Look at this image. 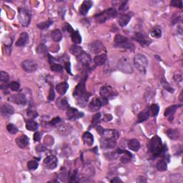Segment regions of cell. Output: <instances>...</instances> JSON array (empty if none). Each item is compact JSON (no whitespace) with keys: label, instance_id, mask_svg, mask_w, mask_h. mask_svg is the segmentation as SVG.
I'll return each mask as SVG.
<instances>
[{"label":"cell","instance_id":"obj_1","mask_svg":"<svg viewBox=\"0 0 183 183\" xmlns=\"http://www.w3.org/2000/svg\"><path fill=\"white\" fill-rule=\"evenodd\" d=\"M163 150V144L159 136L155 135L149 143V150L154 157L160 156Z\"/></svg>","mask_w":183,"mask_h":183},{"label":"cell","instance_id":"obj_2","mask_svg":"<svg viewBox=\"0 0 183 183\" xmlns=\"http://www.w3.org/2000/svg\"><path fill=\"white\" fill-rule=\"evenodd\" d=\"M114 47L122 49H127L132 51L135 50V45L128 37L118 34L114 37Z\"/></svg>","mask_w":183,"mask_h":183},{"label":"cell","instance_id":"obj_3","mask_svg":"<svg viewBox=\"0 0 183 183\" xmlns=\"http://www.w3.org/2000/svg\"><path fill=\"white\" fill-rule=\"evenodd\" d=\"M117 16H118V11L116 10V9L109 8L101 12V13L96 14L94 16V19L97 22L102 24L105 22L108 19L115 17Z\"/></svg>","mask_w":183,"mask_h":183},{"label":"cell","instance_id":"obj_4","mask_svg":"<svg viewBox=\"0 0 183 183\" xmlns=\"http://www.w3.org/2000/svg\"><path fill=\"white\" fill-rule=\"evenodd\" d=\"M134 65L139 71L142 74H145L148 66V60L145 55L137 54L134 58Z\"/></svg>","mask_w":183,"mask_h":183},{"label":"cell","instance_id":"obj_5","mask_svg":"<svg viewBox=\"0 0 183 183\" xmlns=\"http://www.w3.org/2000/svg\"><path fill=\"white\" fill-rule=\"evenodd\" d=\"M118 68L121 72L126 74H132L134 72L133 65L130 60L127 57H122L118 63Z\"/></svg>","mask_w":183,"mask_h":183},{"label":"cell","instance_id":"obj_6","mask_svg":"<svg viewBox=\"0 0 183 183\" xmlns=\"http://www.w3.org/2000/svg\"><path fill=\"white\" fill-rule=\"evenodd\" d=\"M97 132L100 135L102 138L111 139V140H117L119 137V132L114 130H104L100 126H97Z\"/></svg>","mask_w":183,"mask_h":183},{"label":"cell","instance_id":"obj_7","mask_svg":"<svg viewBox=\"0 0 183 183\" xmlns=\"http://www.w3.org/2000/svg\"><path fill=\"white\" fill-rule=\"evenodd\" d=\"M18 19L19 22L23 26H28L31 20L30 12L25 8H19Z\"/></svg>","mask_w":183,"mask_h":183},{"label":"cell","instance_id":"obj_8","mask_svg":"<svg viewBox=\"0 0 183 183\" xmlns=\"http://www.w3.org/2000/svg\"><path fill=\"white\" fill-rule=\"evenodd\" d=\"M100 96L102 97V99H104V100L108 102L109 99L113 98L115 96L118 95L117 92L114 90L111 86H104L100 89Z\"/></svg>","mask_w":183,"mask_h":183},{"label":"cell","instance_id":"obj_9","mask_svg":"<svg viewBox=\"0 0 183 183\" xmlns=\"http://www.w3.org/2000/svg\"><path fill=\"white\" fill-rule=\"evenodd\" d=\"M66 115H67V119L70 121H75L77 119L82 118L84 116V113L82 112L78 111L76 108L73 107H68L66 111Z\"/></svg>","mask_w":183,"mask_h":183},{"label":"cell","instance_id":"obj_10","mask_svg":"<svg viewBox=\"0 0 183 183\" xmlns=\"http://www.w3.org/2000/svg\"><path fill=\"white\" fill-rule=\"evenodd\" d=\"M22 67L24 71L28 73H32L35 72L36 69H37V64L35 61L31 60H24L22 64Z\"/></svg>","mask_w":183,"mask_h":183},{"label":"cell","instance_id":"obj_11","mask_svg":"<svg viewBox=\"0 0 183 183\" xmlns=\"http://www.w3.org/2000/svg\"><path fill=\"white\" fill-rule=\"evenodd\" d=\"M58 163L57 158L54 155H49L43 161V164L45 167L49 170H54L57 167Z\"/></svg>","mask_w":183,"mask_h":183},{"label":"cell","instance_id":"obj_12","mask_svg":"<svg viewBox=\"0 0 183 183\" xmlns=\"http://www.w3.org/2000/svg\"><path fill=\"white\" fill-rule=\"evenodd\" d=\"M9 101L12 102V103L20 104V105H24L26 103V97L22 93L12 94L9 98Z\"/></svg>","mask_w":183,"mask_h":183},{"label":"cell","instance_id":"obj_13","mask_svg":"<svg viewBox=\"0 0 183 183\" xmlns=\"http://www.w3.org/2000/svg\"><path fill=\"white\" fill-rule=\"evenodd\" d=\"M89 50L93 54H99L104 49V45L102 41L99 40H95L92 41L88 45Z\"/></svg>","mask_w":183,"mask_h":183},{"label":"cell","instance_id":"obj_14","mask_svg":"<svg viewBox=\"0 0 183 183\" xmlns=\"http://www.w3.org/2000/svg\"><path fill=\"white\" fill-rule=\"evenodd\" d=\"M135 40L138 41L142 47H147L152 43V40H150L148 36L145 35H143L142 33H135Z\"/></svg>","mask_w":183,"mask_h":183},{"label":"cell","instance_id":"obj_15","mask_svg":"<svg viewBox=\"0 0 183 183\" xmlns=\"http://www.w3.org/2000/svg\"><path fill=\"white\" fill-rule=\"evenodd\" d=\"M84 81L85 80L83 79L82 81L80 82L79 84L77 85L76 87H75L74 92H73V96H74L76 99L87 92Z\"/></svg>","mask_w":183,"mask_h":183},{"label":"cell","instance_id":"obj_16","mask_svg":"<svg viewBox=\"0 0 183 183\" xmlns=\"http://www.w3.org/2000/svg\"><path fill=\"white\" fill-rule=\"evenodd\" d=\"M102 105H103V104H102L101 99L97 98V97H94L89 104V111L92 112H97L101 108V107Z\"/></svg>","mask_w":183,"mask_h":183},{"label":"cell","instance_id":"obj_17","mask_svg":"<svg viewBox=\"0 0 183 183\" xmlns=\"http://www.w3.org/2000/svg\"><path fill=\"white\" fill-rule=\"evenodd\" d=\"M117 145L116 140H111V139H101L100 146L102 149H111L114 148Z\"/></svg>","mask_w":183,"mask_h":183},{"label":"cell","instance_id":"obj_18","mask_svg":"<svg viewBox=\"0 0 183 183\" xmlns=\"http://www.w3.org/2000/svg\"><path fill=\"white\" fill-rule=\"evenodd\" d=\"M77 60L79 63L84 66V67H89L90 63H91V57L89 54L83 52L79 57H77Z\"/></svg>","mask_w":183,"mask_h":183},{"label":"cell","instance_id":"obj_19","mask_svg":"<svg viewBox=\"0 0 183 183\" xmlns=\"http://www.w3.org/2000/svg\"><path fill=\"white\" fill-rule=\"evenodd\" d=\"M180 106L181 105H172L168 107L165 110V116L167 117L170 121H172L175 112H176L177 109L179 108Z\"/></svg>","mask_w":183,"mask_h":183},{"label":"cell","instance_id":"obj_20","mask_svg":"<svg viewBox=\"0 0 183 183\" xmlns=\"http://www.w3.org/2000/svg\"><path fill=\"white\" fill-rule=\"evenodd\" d=\"M29 142H30V140H29L28 137L25 135H22L16 139L17 145L19 147L22 149L27 147V145H29Z\"/></svg>","mask_w":183,"mask_h":183},{"label":"cell","instance_id":"obj_21","mask_svg":"<svg viewBox=\"0 0 183 183\" xmlns=\"http://www.w3.org/2000/svg\"><path fill=\"white\" fill-rule=\"evenodd\" d=\"M14 112V109L11 104H4L3 106L2 107L1 109V114L2 116L4 117H9L12 115Z\"/></svg>","mask_w":183,"mask_h":183},{"label":"cell","instance_id":"obj_22","mask_svg":"<svg viewBox=\"0 0 183 183\" xmlns=\"http://www.w3.org/2000/svg\"><path fill=\"white\" fill-rule=\"evenodd\" d=\"M92 7V2L91 1H88V0L84 1L79 7V13L82 15H86Z\"/></svg>","mask_w":183,"mask_h":183},{"label":"cell","instance_id":"obj_23","mask_svg":"<svg viewBox=\"0 0 183 183\" xmlns=\"http://www.w3.org/2000/svg\"><path fill=\"white\" fill-rule=\"evenodd\" d=\"M82 141L84 143L85 145L90 147V146H92L94 143L93 135H92L90 132H86L83 134Z\"/></svg>","mask_w":183,"mask_h":183},{"label":"cell","instance_id":"obj_24","mask_svg":"<svg viewBox=\"0 0 183 183\" xmlns=\"http://www.w3.org/2000/svg\"><path fill=\"white\" fill-rule=\"evenodd\" d=\"M29 40V35L26 32H22L18 40L16 42L17 47H23L27 43Z\"/></svg>","mask_w":183,"mask_h":183},{"label":"cell","instance_id":"obj_25","mask_svg":"<svg viewBox=\"0 0 183 183\" xmlns=\"http://www.w3.org/2000/svg\"><path fill=\"white\" fill-rule=\"evenodd\" d=\"M89 97H90V94L87 92L86 93H84V94H82V96L78 97V98L76 99L77 105H79V107H84L85 105H86Z\"/></svg>","mask_w":183,"mask_h":183},{"label":"cell","instance_id":"obj_26","mask_svg":"<svg viewBox=\"0 0 183 183\" xmlns=\"http://www.w3.org/2000/svg\"><path fill=\"white\" fill-rule=\"evenodd\" d=\"M128 148L134 152H137L140 148V143L136 139H132L128 142Z\"/></svg>","mask_w":183,"mask_h":183},{"label":"cell","instance_id":"obj_27","mask_svg":"<svg viewBox=\"0 0 183 183\" xmlns=\"http://www.w3.org/2000/svg\"><path fill=\"white\" fill-rule=\"evenodd\" d=\"M68 89H69V84L65 82H61L56 86V90L60 95L65 94Z\"/></svg>","mask_w":183,"mask_h":183},{"label":"cell","instance_id":"obj_28","mask_svg":"<svg viewBox=\"0 0 183 183\" xmlns=\"http://www.w3.org/2000/svg\"><path fill=\"white\" fill-rule=\"evenodd\" d=\"M107 60V57L105 54H102V55H99L94 57V62L97 66H102L106 62Z\"/></svg>","mask_w":183,"mask_h":183},{"label":"cell","instance_id":"obj_29","mask_svg":"<svg viewBox=\"0 0 183 183\" xmlns=\"http://www.w3.org/2000/svg\"><path fill=\"white\" fill-rule=\"evenodd\" d=\"M26 128L30 131H36L38 128V124L33 119H29L26 120Z\"/></svg>","mask_w":183,"mask_h":183},{"label":"cell","instance_id":"obj_30","mask_svg":"<svg viewBox=\"0 0 183 183\" xmlns=\"http://www.w3.org/2000/svg\"><path fill=\"white\" fill-rule=\"evenodd\" d=\"M150 117V109H149L144 112H141L138 114L137 115V118H138L137 123H143V122H145L147 120V119H148Z\"/></svg>","mask_w":183,"mask_h":183},{"label":"cell","instance_id":"obj_31","mask_svg":"<svg viewBox=\"0 0 183 183\" xmlns=\"http://www.w3.org/2000/svg\"><path fill=\"white\" fill-rule=\"evenodd\" d=\"M131 19V17L129 14H123L119 17V18L118 19V22L119 24L121 26H125L126 25H128V24L129 23V22L130 21Z\"/></svg>","mask_w":183,"mask_h":183},{"label":"cell","instance_id":"obj_32","mask_svg":"<svg viewBox=\"0 0 183 183\" xmlns=\"http://www.w3.org/2000/svg\"><path fill=\"white\" fill-rule=\"evenodd\" d=\"M51 38L54 41H56V42H58V41H60L62 39V34L60 30H53L52 32H51Z\"/></svg>","mask_w":183,"mask_h":183},{"label":"cell","instance_id":"obj_33","mask_svg":"<svg viewBox=\"0 0 183 183\" xmlns=\"http://www.w3.org/2000/svg\"><path fill=\"white\" fill-rule=\"evenodd\" d=\"M166 134H167L168 137L173 140H177L180 136L179 132H178L177 130H175V129H169L166 132Z\"/></svg>","mask_w":183,"mask_h":183},{"label":"cell","instance_id":"obj_34","mask_svg":"<svg viewBox=\"0 0 183 183\" xmlns=\"http://www.w3.org/2000/svg\"><path fill=\"white\" fill-rule=\"evenodd\" d=\"M56 105L57 106V107H59L60 109H67L69 107L67 101L63 97H60V98L57 99V102H56Z\"/></svg>","mask_w":183,"mask_h":183},{"label":"cell","instance_id":"obj_35","mask_svg":"<svg viewBox=\"0 0 183 183\" xmlns=\"http://www.w3.org/2000/svg\"><path fill=\"white\" fill-rule=\"evenodd\" d=\"M70 35H71V39L73 42L75 44H77V45H78V44H81L82 37L80 34L79 33V31L73 30Z\"/></svg>","mask_w":183,"mask_h":183},{"label":"cell","instance_id":"obj_36","mask_svg":"<svg viewBox=\"0 0 183 183\" xmlns=\"http://www.w3.org/2000/svg\"><path fill=\"white\" fill-rule=\"evenodd\" d=\"M127 152H128V151H123V152L121 154L122 156L120 157V161L123 163L130 162L132 160V155H131V153L128 152V155H126Z\"/></svg>","mask_w":183,"mask_h":183},{"label":"cell","instance_id":"obj_37","mask_svg":"<svg viewBox=\"0 0 183 183\" xmlns=\"http://www.w3.org/2000/svg\"><path fill=\"white\" fill-rule=\"evenodd\" d=\"M70 52L73 55L76 56V57H79V56L81 55V54L84 52L81 47L78 45H73L72 47L70 49Z\"/></svg>","mask_w":183,"mask_h":183},{"label":"cell","instance_id":"obj_38","mask_svg":"<svg viewBox=\"0 0 183 183\" xmlns=\"http://www.w3.org/2000/svg\"><path fill=\"white\" fill-rule=\"evenodd\" d=\"M156 167H157V169L159 170V171H166L167 169V162H166V161L165 160H160L157 162Z\"/></svg>","mask_w":183,"mask_h":183},{"label":"cell","instance_id":"obj_39","mask_svg":"<svg viewBox=\"0 0 183 183\" xmlns=\"http://www.w3.org/2000/svg\"><path fill=\"white\" fill-rule=\"evenodd\" d=\"M101 118V114L100 113H97L95 114L92 117V124L89 127V129L93 128L94 127L97 126V124L99 123V119H100Z\"/></svg>","mask_w":183,"mask_h":183},{"label":"cell","instance_id":"obj_40","mask_svg":"<svg viewBox=\"0 0 183 183\" xmlns=\"http://www.w3.org/2000/svg\"><path fill=\"white\" fill-rule=\"evenodd\" d=\"M161 84H162V87H164V88L168 91L170 93H172V92H174V89L172 88V87L170 86V84L168 83L167 81H166V79H165L164 77L162 78V79H161Z\"/></svg>","mask_w":183,"mask_h":183},{"label":"cell","instance_id":"obj_41","mask_svg":"<svg viewBox=\"0 0 183 183\" xmlns=\"http://www.w3.org/2000/svg\"><path fill=\"white\" fill-rule=\"evenodd\" d=\"M52 24V21L49 20L47 22H41V23H38L37 24V27L40 30H46L50 27V26Z\"/></svg>","mask_w":183,"mask_h":183},{"label":"cell","instance_id":"obj_42","mask_svg":"<svg viewBox=\"0 0 183 183\" xmlns=\"http://www.w3.org/2000/svg\"><path fill=\"white\" fill-rule=\"evenodd\" d=\"M150 35L152 37H155V38L161 37V36H162V31H161V29L158 27L154 28L153 30L151 31Z\"/></svg>","mask_w":183,"mask_h":183},{"label":"cell","instance_id":"obj_43","mask_svg":"<svg viewBox=\"0 0 183 183\" xmlns=\"http://www.w3.org/2000/svg\"><path fill=\"white\" fill-rule=\"evenodd\" d=\"M150 109V114H152V116H156L158 114V112H159L160 107H159V106L157 105V104H153L150 106V109Z\"/></svg>","mask_w":183,"mask_h":183},{"label":"cell","instance_id":"obj_44","mask_svg":"<svg viewBox=\"0 0 183 183\" xmlns=\"http://www.w3.org/2000/svg\"><path fill=\"white\" fill-rule=\"evenodd\" d=\"M50 69L52 71L55 72H60L63 70V67L60 64H55V63H53V64L51 65Z\"/></svg>","mask_w":183,"mask_h":183},{"label":"cell","instance_id":"obj_45","mask_svg":"<svg viewBox=\"0 0 183 183\" xmlns=\"http://www.w3.org/2000/svg\"><path fill=\"white\" fill-rule=\"evenodd\" d=\"M7 131H8L10 134H12V135L17 134L18 132L17 128V127L13 124H9L7 126Z\"/></svg>","mask_w":183,"mask_h":183},{"label":"cell","instance_id":"obj_46","mask_svg":"<svg viewBox=\"0 0 183 183\" xmlns=\"http://www.w3.org/2000/svg\"><path fill=\"white\" fill-rule=\"evenodd\" d=\"M39 164L36 160H31L27 163V167L30 170H35L38 167Z\"/></svg>","mask_w":183,"mask_h":183},{"label":"cell","instance_id":"obj_47","mask_svg":"<svg viewBox=\"0 0 183 183\" xmlns=\"http://www.w3.org/2000/svg\"><path fill=\"white\" fill-rule=\"evenodd\" d=\"M9 76L8 73H7L6 72H4V71L0 72V80H1L2 82L7 83L9 81Z\"/></svg>","mask_w":183,"mask_h":183},{"label":"cell","instance_id":"obj_48","mask_svg":"<svg viewBox=\"0 0 183 183\" xmlns=\"http://www.w3.org/2000/svg\"><path fill=\"white\" fill-rule=\"evenodd\" d=\"M9 88L12 90V91H18L19 88H20V85H19V82H12L9 84Z\"/></svg>","mask_w":183,"mask_h":183},{"label":"cell","instance_id":"obj_49","mask_svg":"<svg viewBox=\"0 0 183 183\" xmlns=\"http://www.w3.org/2000/svg\"><path fill=\"white\" fill-rule=\"evenodd\" d=\"M47 52V47L45 45H41L37 47V52L39 54H46Z\"/></svg>","mask_w":183,"mask_h":183},{"label":"cell","instance_id":"obj_50","mask_svg":"<svg viewBox=\"0 0 183 183\" xmlns=\"http://www.w3.org/2000/svg\"><path fill=\"white\" fill-rule=\"evenodd\" d=\"M60 122H61V119L60 118H58V117H57V118H54L52 121H50V123H49V124H50L51 126L55 127V125H57V124L58 123H60Z\"/></svg>","mask_w":183,"mask_h":183},{"label":"cell","instance_id":"obj_51","mask_svg":"<svg viewBox=\"0 0 183 183\" xmlns=\"http://www.w3.org/2000/svg\"><path fill=\"white\" fill-rule=\"evenodd\" d=\"M65 69L67 70V73H69L70 75H72L71 72V64H70V62H65Z\"/></svg>","mask_w":183,"mask_h":183},{"label":"cell","instance_id":"obj_52","mask_svg":"<svg viewBox=\"0 0 183 183\" xmlns=\"http://www.w3.org/2000/svg\"><path fill=\"white\" fill-rule=\"evenodd\" d=\"M55 92H54V89L53 87H51L50 90V94H49V96H48V99L50 101H53L54 99H55Z\"/></svg>","mask_w":183,"mask_h":183},{"label":"cell","instance_id":"obj_53","mask_svg":"<svg viewBox=\"0 0 183 183\" xmlns=\"http://www.w3.org/2000/svg\"><path fill=\"white\" fill-rule=\"evenodd\" d=\"M127 4H128V2H124L123 3L121 4L120 7H119V11L121 12H124L126 10H128V7L127 6Z\"/></svg>","mask_w":183,"mask_h":183},{"label":"cell","instance_id":"obj_54","mask_svg":"<svg viewBox=\"0 0 183 183\" xmlns=\"http://www.w3.org/2000/svg\"><path fill=\"white\" fill-rule=\"evenodd\" d=\"M171 5L173 7H180V8H182V1H172L171 2Z\"/></svg>","mask_w":183,"mask_h":183},{"label":"cell","instance_id":"obj_55","mask_svg":"<svg viewBox=\"0 0 183 183\" xmlns=\"http://www.w3.org/2000/svg\"><path fill=\"white\" fill-rule=\"evenodd\" d=\"M27 115L29 118H30V119H35L38 116V114L35 111L30 110L27 112Z\"/></svg>","mask_w":183,"mask_h":183},{"label":"cell","instance_id":"obj_56","mask_svg":"<svg viewBox=\"0 0 183 183\" xmlns=\"http://www.w3.org/2000/svg\"><path fill=\"white\" fill-rule=\"evenodd\" d=\"M34 140L35 142H40L41 140V134L39 132H36L34 134Z\"/></svg>","mask_w":183,"mask_h":183},{"label":"cell","instance_id":"obj_57","mask_svg":"<svg viewBox=\"0 0 183 183\" xmlns=\"http://www.w3.org/2000/svg\"><path fill=\"white\" fill-rule=\"evenodd\" d=\"M77 170H75L74 172H72V174L70 175V181L71 182H75V180L77 178Z\"/></svg>","mask_w":183,"mask_h":183},{"label":"cell","instance_id":"obj_58","mask_svg":"<svg viewBox=\"0 0 183 183\" xmlns=\"http://www.w3.org/2000/svg\"><path fill=\"white\" fill-rule=\"evenodd\" d=\"M112 119V117L111 114H105V115H104V120H106V121H110Z\"/></svg>","mask_w":183,"mask_h":183},{"label":"cell","instance_id":"obj_59","mask_svg":"<svg viewBox=\"0 0 183 183\" xmlns=\"http://www.w3.org/2000/svg\"><path fill=\"white\" fill-rule=\"evenodd\" d=\"M111 182H123V181H122L120 179H119L118 177H115L114 180H111Z\"/></svg>","mask_w":183,"mask_h":183}]
</instances>
